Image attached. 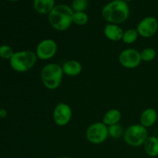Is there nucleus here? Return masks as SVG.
<instances>
[{
  "label": "nucleus",
  "instance_id": "obj_1",
  "mask_svg": "<svg viewBox=\"0 0 158 158\" xmlns=\"http://www.w3.org/2000/svg\"><path fill=\"white\" fill-rule=\"evenodd\" d=\"M130 8L123 0H114L107 3L102 9L103 19L111 24H121L127 20Z\"/></svg>",
  "mask_w": 158,
  "mask_h": 158
},
{
  "label": "nucleus",
  "instance_id": "obj_2",
  "mask_svg": "<svg viewBox=\"0 0 158 158\" xmlns=\"http://www.w3.org/2000/svg\"><path fill=\"white\" fill-rule=\"evenodd\" d=\"M74 11L67 5L60 4L55 6L49 13V23L55 30L66 31L73 23Z\"/></svg>",
  "mask_w": 158,
  "mask_h": 158
},
{
  "label": "nucleus",
  "instance_id": "obj_3",
  "mask_svg": "<svg viewBox=\"0 0 158 158\" xmlns=\"http://www.w3.org/2000/svg\"><path fill=\"white\" fill-rule=\"evenodd\" d=\"M63 68L58 63H50L46 64L41 69L40 79L46 89L54 90L60 87L63 78Z\"/></svg>",
  "mask_w": 158,
  "mask_h": 158
},
{
  "label": "nucleus",
  "instance_id": "obj_4",
  "mask_svg": "<svg viewBox=\"0 0 158 158\" xmlns=\"http://www.w3.org/2000/svg\"><path fill=\"white\" fill-rule=\"evenodd\" d=\"M37 56L31 50L15 52L9 60V64L13 70L18 73H26L34 67L37 63Z\"/></svg>",
  "mask_w": 158,
  "mask_h": 158
},
{
  "label": "nucleus",
  "instance_id": "obj_5",
  "mask_svg": "<svg viewBox=\"0 0 158 158\" xmlns=\"http://www.w3.org/2000/svg\"><path fill=\"white\" fill-rule=\"evenodd\" d=\"M148 137V128L142 126L140 123L131 125L125 130L123 134V139L127 144L134 148L143 145Z\"/></svg>",
  "mask_w": 158,
  "mask_h": 158
},
{
  "label": "nucleus",
  "instance_id": "obj_6",
  "mask_svg": "<svg viewBox=\"0 0 158 158\" xmlns=\"http://www.w3.org/2000/svg\"><path fill=\"white\" fill-rule=\"evenodd\" d=\"M109 137L108 127L100 122H95L89 125L86 131V138L93 144L104 143Z\"/></svg>",
  "mask_w": 158,
  "mask_h": 158
},
{
  "label": "nucleus",
  "instance_id": "obj_7",
  "mask_svg": "<svg viewBox=\"0 0 158 158\" xmlns=\"http://www.w3.org/2000/svg\"><path fill=\"white\" fill-rule=\"evenodd\" d=\"M58 50V46L55 40L52 39H45L37 44L35 54L37 58L41 60H49L53 58Z\"/></svg>",
  "mask_w": 158,
  "mask_h": 158
},
{
  "label": "nucleus",
  "instance_id": "obj_8",
  "mask_svg": "<svg viewBox=\"0 0 158 158\" xmlns=\"http://www.w3.org/2000/svg\"><path fill=\"white\" fill-rule=\"evenodd\" d=\"M119 62L123 67L126 69H135L141 63L140 52L137 49L129 48L122 51L119 55Z\"/></svg>",
  "mask_w": 158,
  "mask_h": 158
},
{
  "label": "nucleus",
  "instance_id": "obj_9",
  "mask_svg": "<svg viewBox=\"0 0 158 158\" xmlns=\"http://www.w3.org/2000/svg\"><path fill=\"white\" fill-rule=\"evenodd\" d=\"M72 117L73 110L69 104L60 102L56 105L52 113V118L57 126H66L70 122Z\"/></svg>",
  "mask_w": 158,
  "mask_h": 158
},
{
  "label": "nucleus",
  "instance_id": "obj_10",
  "mask_svg": "<svg viewBox=\"0 0 158 158\" xmlns=\"http://www.w3.org/2000/svg\"><path fill=\"white\" fill-rule=\"evenodd\" d=\"M139 35L143 38H151L158 30V21L154 16H147L140 21L137 26Z\"/></svg>",
  "mask_w": 158,
  "mask_h": 158
},
{
  "label": "nucleus",
  "instance_id": "obj_11",
  "mask_svg": "<svg viewBox=\"0 0 158 158\" xmlns=\"http://www.w3.org/2000/svg\"><path fill=\"white\" fill-rule=\"evenodd\" d=\"M123 32L124 31L119 25L111 24V23H107L103 29V33L106 38L114 42L122 40Z\"/></svg>",
  "mask_w": 158,
  "mask_h": 158
},
{
  "label": "nucleus",
  "instance_id": "obj_12",
  "mask_svg": "<svg viewBox=\"0 0 158 158\" xmlns=\"http://www.w3.org/2000/svg\"><path fill=\"white\" fill-rule=\"evenodd\" d=\"M157 112L154 108H147L142 111L140 116V123L144 127L148 128L154 126L157 120Z\"/></svg>",
  "mask_w": 158,
  "mask_h": 158
},
{
  "label": "nucleus",
  "instance_id": "obj_13",
  "mask_svg": "<svg viewBox=\"0 0 158 158\" xmlns=\"http://www.w3.org/2000/svg\"><path fill=\"white\" fill-rule=\"evenodd\" d=\"M64 75L68 77H77L83 70V66L81 63L76 60H69L65 62L62 66Z\"/></svg>",
  "mask_w": 158,
  "mask_h": 158
},
{
  "label": "nucleus",
  "instance_id": "obj_14",
  "mask_svg": "<svg viewBox=\"0 0 158 158\" xmlns=\"http://www.w3.org/2000/svg\"><path fill=\"white\" fill-rule=\"evenodd\" d=\"M122 118V114L118 109H110L106 111L103 117V122L107 127L117 124Z\"/></svg>",
  "mask_w": 158,
  "mask_h": 158
},
{
  "label": "nucleus",
  "instance_id": "obj_15",
  "mask_svg": "<svg viewBox=\"0 0 158 158\" xmlns=\"http://www.w3.org/2000/svg\"><path fill=\"white\" fill-rule=\"evenodd\" d=\"M143 150L147 155L150 157L158 156V137L156 136H149L143 143Z\"/></svg>",
  "mask_w": 158,
  "mask_h": 158
},
{
  "label": "nucleus",
  "instance_id": "obj_16",
  "mask_svg": "<svg viewBox=\"0 0 158 158\" xmlns=\"http://www.w3.org/2000/svg\"><path fill=\"white\" fill-rule=\"evenodd\" d=\"M34 9L40 14H49L55 7V0H34Z\"/></svg>",
  "mask_w": 158,
  "mask_h": 158
},
{
  "label": "nucleus",
  "instance_id": "obj_17",
  "mask_svg": "<svg viewBox=\"0 0 158 158\" xmlns=\"http://www.w3.org/2000/svg\"><path fill=\"white\" fill-rule=\"evenodd\" d=\"M139 36V33L137 32V29H128L123 32V38H122V41L125 43V44L131 45L135 43L137 40Z\"/></svg>",
  "mask_w": 158,
  "mask_h": 158
},
{
  "label": "nucleus",
  "instance_id": "obj_18",
  "mask_svg": "<svg viewBox=\"0 0 158 158\" xmlns=\"http://www.w3.org/2000/svg\"><path fill=\"white\" fill-rule=\"evenodd\" d=\"M140 56H141V60L143 62L149 63V62L153 61L157 56V52L154 48H144L143 50L140 52Z\"/></svg>",
  "mask_w": 158,
  "mask_h": 158
},
{
  "label": "nucleus",
  "instance_id": "obj_19",
  "mask_svg": "<svg viewBox=\"0 0 158 158\" xmlns=\"http://www.w3.org/2000/svg\"><path fill=\"white\" fill-rule=\"evenodd\" d=\"M89 21V16L85 12H74L73 23L77 26H84Z\"/></svg>",
  "mask_w": 158,
  "mask_h": 158
},
{
  "label": "nucleus",
  "instance_id": "obj_20",
  "mask_svg": "<svg viewBox=\"0 0 158 158\" xmlns=\"http://www.w3.org/2000/svg\"><path fill=\"white\" fill-rule=\"evenodd\" d=\"M108 133H109L110 137H111L112 138L117 139L123 137L124 131H123L121 125L117 123V124H114L112 125V126L108 127Z\"/></svg>",
  "mask_w": 158,
  "mask_h": 158
},
{
  "label": "nucleus",
  "instance_id": "obj_21",
  "mask_svg": "<svg viewBox=\"0 0 158 158\" xmlns=\"http://www.w3.org/2000/svg\"><path fill=\"white\" fill-rule=\"evenodd\" d=\"M88 6V0H73L72 8L74 12H84Z\"/></svg>",
  "mask_w": 158,
  "mask_h": 158
},
{
  "label": "nucleus",
  "instance_id": "obj_22",
  "mask_svg": "<svg viewBox=\"0 0 158 158\" xmlns=\"http://www.w3.org/2000/svg\"><path fill=\"white\" fill-rule=\"evenodd\" d=\"M15 52L9 45H2L0 46V57L4 60H10Z\"/></svg>",
  "mask_w": 158,
  "mask_h": 158
},
{
  "label": "nucleus",
  "instance_id": "obj_23",
  "mask_svg": "<svg viewBox=\"0 0 158 158\" xmlns=\"http://www.w3.org/2000/svg\"><path fill=\"white\" fill-rule=\"evenodd\" d=\"M7 115V112L6 110L0 109V118H5Z\"/></svg>",
  "mask_w": 158,
  "mask_h": 158
},
{
  "label": "nucleus",
  "instance_id": "obj_24",
  "mask_svg": "<svg viewBox=\"0 0 158 158\" xmlns=\"http://www.w3.org/2000/svg\"><path fill=\"white\" fill-rule=\"evenodd\" d=\"M123 1L126 2H131V1H132V0H123Z\"/></svg>",
  "mask_w": 158,
  "mask_h": 158
},
{
  "label": "nucleus",
  "instance_id": "obj_25",
  "mask_svg": "<svg viewBox=\"0 0 158 158\" xmlns=\"http://www.w3.org/2000/svg\"><path fill=\"white\" fill-rule=\"evenodd\" d=\"M9 1H12V2H15V1H18V0H9Z\"/></svg>",
  "mask_w": 158,
  "mask_h": 158
},
{
  "label": "nucleus",
  "instance_id": "obj_26",
  "mask_svg": "<svg viewBox=\"0 0 158 158\" xmlns=\"http://www.w3.org/2000/svg\"><path fill=\"white\" fill-rule=\"evenodd\" d=\"M60 158H70V157H60Z\"/></svg>",
  "mask_w": 158,
  "mask_h": 158
},
{
  "label": "nucleus",
  "instance_id": "obj_27",
  "mask_svg": "<svg viewBox=\"0 0 158 158\" xmlns=\"http://www.w3.org/2000/svg\"><path fill=\"white\" fill-rule=\"evenodd\" d=\"M0 109H1V108H0Z\"/></svg>",
  "mask_w": 158,
  "mask_h": 158
}]
</instances>
